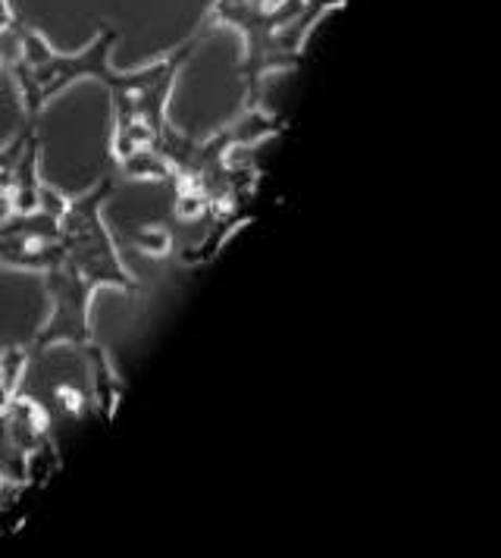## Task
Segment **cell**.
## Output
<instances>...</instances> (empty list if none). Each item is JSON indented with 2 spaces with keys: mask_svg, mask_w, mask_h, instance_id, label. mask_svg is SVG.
Returning <instances> with one entry per match:
<instances>
[{
  "mask_svg": "<svg viewBox=\"0 0 501 558\" xmlns=\"http://www.w3.org/2000/svg\"><path fill=\"white\" fill-rule=\"evenodd\" d=\"M113 195V179H100L95 189L85 195L70 198L66 214L60 217V245H63V264L75 270L91 289L117 286L129 295H138V279L123 264L117 239L103 223L100 210L103 202Z\"/></svg>",
  "mask_w": 501,
  "mask_h": 558,
  "instance_id": "1",
  "label": "cell"
},
{
  "mask_svg": "<svg viewBox=\"0 0 501 558\" xmlns=\"http://www.w3.org/2000/svg\"><path fill=\"white\" fill-rule=\"evenodd\" d=\"M48 289L50 314L35 336V349H57V345H82L91 339V299L98 289H91L63 260L41 274Z\"/></svg>",
  "mask_w": 501,
  "mask_h": 558,
  "instance_id": "2",
  "label": "cell"
},
{
  "mask_svg": "<svg viewBox=\"0 0 501 558\" xmlns=\"http://www.w3.org/2000/svg\"><path fill=\"white\" fill-rule=\"evenodd\" d=\"M117 38H120V32L113 26H107L100 28L98 35H95L82 51H53V57H50L48 63L32 66L35 82H38L41 104H48L50 98H57L60 92H66V88H70L73 82H78V78H91V82H100L103 88H110V85L117 82V76H120V70H113V63H110V51H113Z\"/></svg>",
  "mask_w": 501,
  "mask_h": 558,
  "instance_id": "3",
  "label": "cell"
},
{
  "mask_svg": "<svg viewBox=\"0 0 501 558\" xmlns=\"http://www.w3.org/2000/svg\"><path fill=\"white\" fill-rule=\"evenodd\" d=\"M85 361H88V371H91V396H95V405H98L100 417L103 421H113V414H117V408L123 402L125 396V383L123 377L117 374V367H113V357L110 352L98 345V342H82V345H75Z\"/></svg>",
  "mask_w": 501,
  "mask_h": 558,
  "instance_id": "4",
  "label": "cell"
},
{
  "mask_svg": "<svg viewBox=\"0 0 501 558\" xmlns=\"http://www.w3.org/2000/svg\"><path fill=\"white\" fill-rule=\"evenodd\" d=\"M229 142V148H254L267 138H273L276 132H282V120L260 110V107H248L239 120H232L229 126L220 129Z\"/></svg>",
  "mask_w": 501,
  "mask_h": 558,
  "instance_id": "5",
  "label": "cell"
},
{
  "mask_svg": "<svg viewBox=\"0 0 501 558\" xmlns=\"http://www.w3.org/2000/svg\"><path fill=\"white\" fill-rule=\"evenodd\" d=\"M120 170L129 179H150V182H167L173 179V163L160 148H138L120 160Z\"/></svg>",
  "mask_w": 501,
  "mask_h": 558,
  "instance_id": "6",
  "label": "cell"
},
{
  "mask_svg": "<svg viewBox=\"0 0 501 558\" xmlns=\"http://www.w3.org/2000/svg\"><path fill=\"white\" fill-rule=\"evenodd\" d=\"M267 3H270V0H210L204 23H207V26L235 28L239 20H245V16H250V13H260Z\"/></svg>",
  "mask_w": 501,
  "mask_h": 558,
  "instance_id": "7",
  "label": "cell"
},
{
  "mask_svg": "<svg viewBox=\"0 0 501 558\" xmlns=\"http://www.w3.org/2000/svg\"><path fill=\"white\" fill-rule=\"evenodd\" d=\"M132 245L150 257H167L173 252V232L167 227H142L132 232Z\"/></svg>",
  "mask_w": 501,
  "mask_h": 558,
  "instance_id": "8",
  "label": "cell"
},
{
  "mask_svg": "<svg viewBox=\"0 0 501 558\" xmlns=\"http://www.w3.org/2000/svg\"><path fill=\"white\" fill-rule=\"evenodd\" d=\"M28 371V352L23 345H10L0 352V380H7L13 389H20Z\"/></svg>",
  "mask_w": 501,
  "mask_h": 558,
  "instance_id": "9",
  "label": "cell"
},
{
  "mask_svg": "<svg viewBox=\"0 0 501 558\" xmlns=\"http://www.w3.org/2000/svg\"><path fill=\"white\" fill-rule=\"evenodd\" d=\"M53 405L70 417H78L88 405V396L82 389H75L73 383H63V386H53Z\"/></svg>",
  "mask_w": 501,
  "mask_h": 558,
  "instance_id": "10",
  "label": "cell"
},
{
  "mask_svg": "<svg viewBox=\"0 0 501 558\" xmlns=\"http://www.w3.org/2000/svg\"><path fill=\"white\" fill-rule=\"evenodd\" d=\"M66 207H70V198L63 192H57L48 182H41V189H38V210L60 223V217L66 214Z\"/></svg>",
  "mask_w": 501,
  "mask_h": 558,
  "instance_id": "11",
  "label": "cell"
},
{
  "mask_svg": "<svg viewBox=\"0 0 501 558\" xmlns=\"http://www.w3.org/2000/svg\"><path fill=\"white\" fill-rule=\"evenodd\" d=\"M16 392H20V389H13L10 383L0 380V417L7 414V408L13 405V399H16Z\"/></svg>",
  "mask_w": 501,
  "mask_h": 558,
  "instance_id": "12",
  "label": "cell"
},
{
  "mask_svg": "<svg viewBox=\"0 0 501 558\" xmlns=\"http://www.w3.org/2000/svg\"><path fill=\"white\" fill-rule=\"evenodd\" d=\"M16 23V16H13V7H10V0H0V32L3 28H10Z\"/></svg>",
  "mask_w": 501,
  "mask_h": 558,
  "instance_id": "13",
  "label": "cell"
},
{
  "mask_svg": "<svg viewBox=\"0 0 501 558\" xmlns=\"http://www.w3.org/2000/svg\"><path fill=\"white\" fill-rule=\"evenodd\" d=\"M13 202H10V192H0V223H7L13 217Z\"/></svg>",
  "mask_w": 501,
  "mask_h": 558,
  "instance_id": "14",
  "label": "cell"
},
{
  "mask_svg": "<svg viewBox=\"0 0 501 558\" xmlns=\"http://www.w3.org/2000/svg\"><path fill=\"white\" fill-rule=\"evenodd\" d=\"M0 70H3V63H0Z\"/></svg>",
  "mask_w": 501,
  "mask_h": 558,
  "instance_id": "15",
  "label": "cell"
}]
</instances>
